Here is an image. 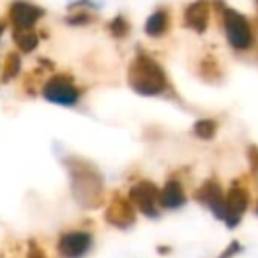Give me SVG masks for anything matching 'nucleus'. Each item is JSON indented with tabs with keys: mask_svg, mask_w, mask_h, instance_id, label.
Listing matches in <instances>:
<instances>
[{
	"mask_svg": "<svg viewBox=\"0 0 258 258\" xmlns=\"http://www.w3.org/2000/svg\"><path fill=\"white\" fill-rule=\"evenodd\" d=\"M94 246V235L89 230H66L57 239V254L60 258H85Z\"/></svg>",
	"mask_w": 258,
	"mask_h": 258,
	"instance_id": "nucleus-7",
	"label": "nucleus"
},
{
	"mask_svg": "<svg viewBox=\"0 0 258 258\" xmlns=\"http://www.w3.org/2000/svg\"><path fill=\"white\" fill-rule=\"evenodd\" d=\"M27 258H48L44 249L36 242V240H29V251H27Z\"/></svg>",
	"mask_w": 258,
	"mask_h": 258,
	"instance_id": "nucleus-23",
	"label": "nucleus"
},
{
	"mask_svg": "<svg viewBox=\"0 0 258 258\" xmlns=\"http://www.w3.org/2000/svg\"><path fill=\"white\" fill-rule=\"evenodd\" d=\"M11 37L16 50L22 55L34 53L41 43V36L36 29H11Z\"/></svg>",
	"mask_w": 258,
	"mask_h": 258,
	"instance_id": "nucleus-14",
	"label": "nucleus"
},
{
	"mask_svg": "<svg viewBox=\"0 0 258 258\" xmlns=\"http://www.w3.org/2000/svg\"><path fill=\"white\" fill-rule=\"evenodd\" d=\"M225 202H226V216H225V219H223V223L226 225V228L233 230L242 221V214L247 211V207H249L251 197L246 187L233 184L225 193Z\"/></svg>",
	"mask_w": 258,
	"mask_h": 258,
	"instance_id": "nucleus-10",
	"label": "nucleus"
},
{
	"mask_svg": "<svg viewBox=\"0 0 258 258\" xmlns=\"http://www.w3.org/2000/svg\"><path fill=\"white\" fill-rule=\"evenodd\" d=\"M240 251H242V246H240L239 240H232V242L223 249V253L219 254L218 258H233L235 254H239Z\"/></svg>",
	"mask_w": 258,
	"mask_h": 258,
	"instance_id": "nucleus-21",
	"label": "nucleus"
},
{
	"mask_svg": "<svg viewBox=\"0 0 258 258\" xmlns=\"http://www.w3.org/2000/svg\"><path fill=\"white\" fill-rule=\"evenodd\" d=\"M37 62H39V68H43L44 71H53V69H55V64L50 60V58H44V57H41Z\"/></svg>",
	"mask_w": 258,
	"mask_h": 258,
	"instance_id": "nucleus-25",
	"label": "nucleus"
},
{
	"mask_svg": "<svg viewBox=\"0 0 258 258\" xmlns=\"http://www.w3.org/2000/svg\"><path fill=\"white\" fill-rule=\"evenodd\" d=\"M73 9H94V11H97V6L94 4V0H71L68 4V11H73Z\"/></svg>",
	"mask_w": 258,
	"mask_h": 258,
	"instance_id": "nucleus-22",
	"label": "nucleus"
},
{
	"mask_svg": "<svg viewBox=\"0 0 258 258\" xmlns=\"http://www.w3.org/2000/svg\"><path fill=\"white\" fill-rule=\"evenodd\" d=\"M44 16H46V9L30 0H13L9 2L6 11L9 29H36Z\"/></svg>",
	"mask_w": 258,
	"mask_h": 258,
	"instance_id": "nucleus-6",
	"label": "nucleus"
},
{
	"mask_svg": "<svg viewBox=\"0 0 258 258\" xmlns=\"http://www.w3.org/2000/svg\"><path fill=\"white\" fill-rule=\"evenodd\" d=\"M172 29V13L166 6H159L158 9L152 11V15L145 20L144 32L152 39L165 37Z\"/></svg>",
	"mask_w": 258,
	"mask_h": 258,
	"instance_id": "nucleus-13",
	"label": "nucleus"
},
{
	"mask_svg": "<svg viewBox=\"0 0 258 258\" xmlns=\"http://www.w3.org/2000/svg\"><path fill=\"white\" fill-rule=\"evenodd\" d=\"M127 198L135 205V209H138L144 216H147L151 219L159 218V212H161V207H159V187L152 180L144 179L133 184L129 187Z\"/></svg>",
	"mask_w": 258,
	"mask_h": 258,
	"instance_id": "nucleus-5",
	"label": "nucleus"
},
{
	"mask_svg": "<svg viewBox=\"0 0 258 258\" xmlns=\"http://www.w3.org/2000/svg\"><path fill=\"white\" fill-rule=\"evenodd\" d=\"M187 202V195L179 179H168L159 189V207L166 211H175L184 207Z\"/></svg>",
	"mask_w": 258,
	"mask_h": 258,
	"instance_id": "nucleus-12",
	"label": "nucleus"
},
{
	"mask_svg": "<svg viewBox=\"0 0 258 258\" xmlns=\"http://www.w3.org/2000/svg\"><path fill=\"white\" fill-rule=\"evenodd\" d=\"M195 200L200 205L207 207L212 212L216 219L223 221L226 216V202H225V191L218 179H207L205 182H202V186L195 191Z\"/></svg>",
	"mask_w": 258,
	"mask_h": 258,
	"instance_id": "nucleus-9",
	"label": "nucleus"
},
{
	"mask_svg": "<svg viewBox=\"0 0 258 258\" xmlns=\"http://www.w3.org/2000/svg\"><path fill=\"white\" fill-rule=\"evenodd\" d=\"M127 85L135 94L144 97L163 96L172 89L165 68L152 55L142 50L127 66Z\"/></svg>",
	"mask_w": 258,
	"mask_h": 258,
	"instance_id": "nucleus-2",
	"label": "nucleus"
},
{
	"mask_svg": "<svg viewBox=\"0 0 258 258\" xmlns=\"http://www.w3.org/2000/svg\"><path fill=\"white\" fill-rule=\"evenodd\" d=\"M106 29L113 39H125L131 34V23L124 15H117L106 23Z\"/></svg>",
	"mask_w": 258,
	"mask_h": 258,
	"instance_id": "nucleus-18",
	"label": "nucleus"
},
{
	"mask_svg": "<svg viewBox=\"0 0 258 258\" xmlns=\"http://www.w3.org/2000/svg\"><path fill=\"white\" fill-rule=\"evenodd\" d=\"M9 29V22L6 16H0V44H2V39H4V34L8 32Z\"/></svg>",
	"mask_w": 258,
	"mask_h": 258,
	"instance_id": "nucleus-24",
	"label": "nucleus"
},
{
	"mask_svg": "<svg viewBox=\"0 0 258 258\" xmlns=\"http://www.w3.org/2000/svg\"><path fill=\"white\" fill-rule=\"evenodd\" d=\"M198 75L207 82H218V80L223 78L221 64L214 55H204L198 62Z\"/></svg>",
	"mask_w": 258,
	"mask_h": 258,
	"instance_id": "nucleus-16",
	"label": "nucleus"
},
{
	"mask_svg": "<svg viewBox=\"0 0 258 258\" xmlns=\"http://www.w3.org/2000/svg\"><path fill=\"white\" fill-rule=\"evenodd\" d=\"M97 22V13L94 9H73L64 16L68 27H87Z\"/></svg>",
	"mask_w": 258,
	"mask_h": 258,
	"instance_id": "nucleus-17",
	"label": "nucleus"
},
{
	"mask_svg": "<svg viewBox=\"0 0 258 258\" xmlns=\"http://www.w3.org/2000/svg\"><path fill=\"white\" fill-rule=\"evenodd\" d=\"M253 29H254V46H256V55H258V18L253 20Z\"/></svg>",
	"mask_w": 258,
	"mask_h": 258,
	"instance_id": "nucleus-26",
	"label": "nucleus"
},
{
	"mask_svg": "<svg viewBox=\"0 0 258 258\" xmlns=\"http://www.w3.org/2000/svg\"><path fill=\"white\" fill-rule=\"evenodd\" d=\"M104 221L117 230H127L137 223V211L129 198L113 193L104 207Z\"/></svg>",
	"mask_w": 258,
	"mask_h": 258,
	"instance_id": "nucleus-8",
	"label": "nucleus"
},
{
	"mask_svg": "<svg viewBox=\"0 0 258 258\" xmlns=\"http://www.w3.org/2000/svg\"><path fill=\"white\" fill-rule=\"evenodd\" d=\"M254 2H256V9H258V0H254Z\"/></svg>",
	"mask_w": 258,
	"mask_h": 258,
	"instance_id": "nucleus-29",
	"label": "nucleus"
},
{
	"mask_svg": "<svg viewBox=\"0 0 258 258\" xmlns=\"http://www.w3.org/2000/svg\"><path fill=\"white\" fill-rule=\"evenodd\" d=\"M156 251H158L159 254H168V253H172V247L170 246H158L156 247Z\"/></svg>",
	"mask_w": 258,
	"mask_h": 258,
	"instance_id": "nucleus-27",
	"label": "nucleus"
},
{
	"mask_svg": "<svg viewBox=\"0 0 258 258\" xmlns=\"http://www.w3.org/2000/svg\"><path fill=\"white\" fill-rule=\"evenodd\" d=\"M69 177L73 198L83 209H97L104 202V179L96 165L80 156H66L62 159Z\"/></svg>",
	"mask_w": 258,
	"mask_h": 258,
	"instance_id": "nucleus-1",
	"label": "nucleus"
},
{
	"mask_svg": "<svg viewBox=\"0 0 258 258\" xmlns=\"http://www.w3.org/2000/svg\"><path fill=\"white\" fill-rule=\"evenodd\" d=\"M246 158L247 163H249V170L258 175V145H247Z\"/></svg>",
	"mask_w": 258,
	"mask_h": 258,
	"instance_id": "nucleus-20",
	"label": "nucleus"
},
{
	"mask_svg": "<svg viewBox=\"0 0 258 258\" xmlns=\"http://www.w3.org/2000/svg\"><path fill=\"white\" fill-rule=\"evenodd\" d=\"M254 214L258 216V200H256V207H254Z\"/></svg>",
	"mask_w": 258,
	"mask_h": 258,
	"instance_id": "nucleus-28",
	"label": "nucleus"
},
{
	"mask_svg": "<svg viewBox=\"0 0 258 258\" xmlns=\"http://www.w3.org/2000/svg\"><path fill=\"white\" fill-rule=\"evenodd\" d=\"M41 96L46 103L55 106L73 108L80 103L85 90L76 85L75 76L69 73H53L41 85Z\"/></svg>",
	"mask_w": 258,
	"mask_h": 258,
	"instance_id": "nucleus-3",
	"label": "nucleus"
},
{
	"mask_svg": "<svg viewBox=\"0 0 258 258\" xmlns=\"http://www.w3.org/2000/svg\"><path fill=\"white\" fill-rule=\"evenodd\" d=\"M22 68H23L22 53L18 50L8 51L4 62L0 66V82L9 83L13 80H16L20 76V73H22Z\"/></svg>",
	"mask_w": 258,
	"mask_h": 258,
	"instance_id": "nucleus-15",
	"label": "nucleus"
},
{
	"mask_svg": "<svg viewBox=\"0 0 258 258\" xmlns=\"http://www.w3.org/2000/svg\"><path fill=\"white\" fill-rule=\"evenodd\" d=\"M193 133L200 140H212L218 133V122L214 118H198L193 124Z\"/></svg>",
	"mask_w": 258,
	"mask_h": 258,
	"instance_id": "nucleus-19",
	"label": "nucleus"
},
{
	"mask_svg": "<svg viewBox=\"0 0 258 258\" xmlns=\"http://www.w3.org/2000/svg\"><path fill=\"white\" fill-rule=\"evenodd\" d=\"M212 15V2L211 0H195L184 8L182 23L186 29H191L197 34H204L209 29Z\"/></svg>",
	"mask_w": 258,
	"mask_h": 258,
	"instance_id": "nucleus-11",
	"label": "nucleus"
},
{
	"mask_svg": "<svg viewBox=\"0 0 258 258\" xmlns=\"http://www.w3.org/2000/svg\"><path fill=\"white\" fill-rule=\"evenodd\" d=\"M223 30L230 48L235 51H249L254 48V29L253 22L239 13L237 9L225 8L219 15Z\"/></svg>",
	"mask_w": 258,
	"mask_h": 258,
	"instance_id": "nucleus-4",
	"label": "nucleus"
}]
</instances>
